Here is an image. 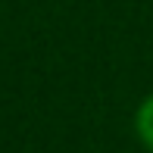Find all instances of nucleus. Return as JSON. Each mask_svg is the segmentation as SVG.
I'll use <instances>...</instances> for the list:
<instances>
[{"mask_svg": "<svg viewBox=\"0 0 153 153\" xmlns=\"http://www.w3.org/2000/svg\"><path fill=\"white\" fill-rule=\"evenodd\" d=\"M134 131H137V137H141V144L153 153V94L141 103V106H137V116H134Z\"/></svg>", "mask_w": 153, "mask_h": 153, "instance_id": "nucleus-1", "label": "nucleus"}]
</instances>
